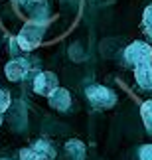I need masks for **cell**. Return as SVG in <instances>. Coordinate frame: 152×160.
<instances>
[{
	"label": "cell",
	"instance_id": "obj_1",
	"mask_svg": "<svg viewBox=\"0 0 152 160\" xmlns=\"http://www.w3.org/2000/svg\"><path fill=\"white\" fill-rule=\"evenodd\" d=\"M85 93H87V99L99 109H109L117 103V95L109 87H103V85H89Z\"/></svg>",
	"mask_w": 152,
	"mask_h": 160
},
{
	"label": "cell",
	"instance_id": "obj_2",
	"mask_svg": "<svg viewBox=\"0 0 152 160\" xmlns=\"http://www.w3.org/2000/svg\"><path fill=\"white\" fill-rule=\"evenodd\" d=\"M125 59L129 61L130 65H140L144 63V61H150L152 59V48L150 44H146V42H132V44L126 46L125 50Z\"/></svg>",
	"mask_w": 152,
	"mask_h": 160
},
{
	"label": "cell",
	"instance_id": "obj_3",
	"mask_svg": "<svg viewBox=\"0 0 152 160\" xmlns=\"http://www.w3.org/2000/svg\"><path fill=\"white\" fill-rule=\"evenodd\" d=\"M53 148L47 140H38L34 142L30 148H22L20 150V156L22 160H51L53 158Z\"/></svg>",
	"mask_w": 152,
	"mask_h": 160
},
{
	"label": "cell",
	"instance_id": "obj_4",
	"mask_svg": "<svg viewBox=\"0 0 152 160\" xmlns=\"http://www.w3.org/2000/svg\"><path fill=\"white\" fill-rule=\"evenodd\" d=\"M40 40H42V26H38V24H28V26H24V30L20 32V36H18V44L26 52L34 50V48L40 44Z\"/></svg>",
	"mask_w": 152,
	"mask_h": 160
},
{
	"label": "cell",
	"instance_id": "obj_5",
	"mask_svg": "<svg viewBox=\"0 0 152 160\" xmlns=\"http://www.w3.org/2000/svg\"><path fill=\"white\" fill-rule=\"evenodd\" d=\"M56 87H57V75H56V73H51V71H42L34 79V91L38 95L47 97Z\"/></svg>",
	"mask_w": 152,
	"mask_h": 160
},
{
	"label": "cell",
	"instance_id": "obj_6",
	"mask_svg": "<svg viewBox=\"0 0 152 160\" xmlns=\"http://www.w3.org/2000/svg\"><path fill=\"white\" fill-rule=\"evenodd\" d=\"M47 101H50V105L56 111H67L71 107V95H69V91L63 89V87L53 89L51 93L47 95Z\"/></svg>",
	"mask_w": 152,
	"mask_h": 160
},
{
	"label": "cell",
	"instance_id": "obj_7",
	"mask_svg": "<svg viewBox=\"0 0 152 160\" xmlns=\"http://www.w3.org/2000/svg\"><path fill=\"white\" fill-rule=\"evenodd\" d=\"M28 69H30V63L26 59H12L10 63H6L4 73H6V77H8L10 81H20V79L28 73Z\"/></svg>",
	"mask_w": 152,
	"mask_h": 160
},
{
	"label": "cell",
	"instance_id": "obj_8",
	"mask_svg": "<svg viewBox=\"0 0 152 160\" xmlns=\"http://www.w3.org/2000/svg\"><path fill=\"white\" fill-rule=\"evenodd\" d=\"M135 77L136 83L140 85L142 89L152 91V61H144V63L135 67Z\"/></svg>",
	"mask_w": 152,
	"mask_h": 160
},
{
	"label": "cell",
	"instance_id": "obj_9",
	"mask_svg": "<svg viewBox=\"0 0 152 160\" xmlns=\"http://www.w3.org/2000/svg\"><path fill=\"white\" fill-rule=\"evenodd\" d=\"M140 115H142L144 125L150 128V127H152V99L142 103V107H140Z\"/></svg>",
	"mask_w": 152,
	"mask_h": 160
},
{
	"label": "cell",
	"instance_id": "obj_10",
	"mask_svg": "<svg viewBox=\"0 0 152 160\" xmlns=\"http://www.w3.org/2000/svg\"><path fill=\"white\" fill-rule=\"evenodd\" d=\"M67 152H69V154H73V152H77V158H79V160H83L85 148H83V144L79 142V140H69V142H67Z\"/></svg>",
	"mask_w": 152,
	"mask_h": 160
},
{
	"label": "cell",
	"instance_id": "obj_11",
	"mask_svg": "<svg viewBox=\"0 0 152 160\" xmlns=\"http://www.w3.org/2000/svg\"><path fill=\"white\" fill-rule=\"evenodd\" d=\"M142 24H144V28H146V34H152V6H148V8L144 10Z\"/></svg>",
	"mask_w": 152,
	"mask_h": 160
},
{
	"label": "cell",
	"instance_id": "obj_12",
	"mask_svg": "<svg viewBox=\"0 0 152 160\" xmlns=\"http://www.w3.org/2000/svg\"><path fill=\"white\" fill-rule=\"evenodd\" d=\"M8 107H10V95L6 93V91L0 89V113L8 111Z\"/></svg>",
	"mask_w": 152,
	"mask_h": 160
},
{
	"label": "cell",
	"instance_id": "obj_13",
	"mask_svg": "<svg viewBox=\"0 0 152 160\" xmlns=\"http://www.w3.org/2000/svg\"><path fill=\"white\" fill-rule=\"evenodd\" d=\"M140 160H152V144H144L140 148Z\"/></svg>",
	"mask_w": 152,
	"mask_h": 160
},
{
	"label": "cell",
	"instance_id": "obj_14",
	"mask_svg": "<svg viewBox=\"0 0 152 160\" xmlns=\"http://www.w3.org/2000/svg\"><path fill=\"white\" fill-rule=\"evenodd\" d=\"M2 160H8V158H2Z\"/></svg>",
	"mask_w": 152,
	"mask_h": 160
},
{
	"label": "cell",
	"instance_id": "obj_15",
	"mask_svg": "<svg viewBox=\"0 0 152 160\" xmlns=\"http://www.w3.org/2000/svg\"><path fill=\"white\" fill-rule=\"evenodd\" d=\"M0 122H2V121H0Z\"/></svg>",
	"mask_w": 152,
	"mask_h": 160
}]
</instances>
